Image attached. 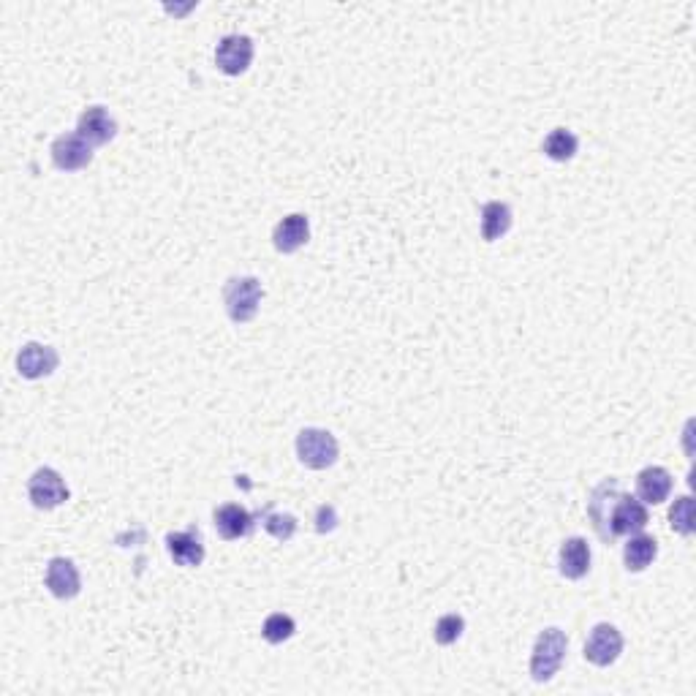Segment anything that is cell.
<instances>
[{
    "mask_svg": "<svg viewBox=\"0 0 696 696\" xmlns=\"http://www.w3.org/2000/svg\"><path fill=\"white\" fill-rule=\"evenodd\" d=\"M569 653V637L566 631L558 626L539 631V637L533 642L531 650V677L536 683H550L552 677L558 675V669L563 667Z\"/></svg>",
    "mask_w": 696,
    "mask_h": 696,
    "instance_id": "cell-1",
    "label": "cell"
},
{
    "mask_svg": "<svg viewBox=\"0 0 696 696\" xmlns=\"http://www.w3.org/2000/svg\"><path fill=\"white\" fill-rule=\"evenodd\" d=\"M261 297H264V289H261L259 278L253 275H234L223 283V305L234 324H248L256 319Z\"/></svg>",
    "mask_w": 696,
    "mask_h": 696,
    "instance_id": "cell-2",
    "label": "cell"
},
{
    "mask_svg": "<svg viewBox=\"0 0 696 696\" xmlns=\"http://www.w3.org/2000/svg\"><path fill=\"white\" fill-rule=\"evenodd\" d=\"M297 457L310 471H327V468L338 463V438L329 430H321V427H305L297 435Z\"/></svg>",
    "mask_w": 696,
    "mask_h": 696,
    "instance_id": "cell-3",
    "label": "cell"
},
{
    "mask_svg": "<svg viewBox=\"0 0 696 696\" xmlns=\"http://www.w3.org/2000/svg\"><path fill=\"white\" fill-rule=\"evenodd\" d=\"M68 484L66 479L55 471V468H39L33 471V476L28 479V498L30 503L41 509V512H49V509H58L68 501Z\"/></svg>",
    "mask_w": 696,
    "mask_h": 696,
    "instance_id": "cell-4",
    "label": "cell"
},
{
    "mask_svg": "<svg viewBox=\"0 0 696 696\" xmlns=\"http://www.w3.org/2000/svg\"><path fill=\"white\" fill-rule=\"evenodd\" d=\"M650 522L648 506L639 501L637 495L620 493L612 503V514H609V533L612 539L620 536H634V533L645 531Z\"/></svg>",
    "mask_w": 696,
    "mask_h": 696,
    "instance_id": "cell-5",
    "label": "cell"
},
{
    "mask_svg": "<svg viewBox=\"0 0 696 696\" xmlns=\"http://www.w3.org/2000/svg\"><path fill=\"white\" fill-rule=\"evenodd\" d=\"M623 645H626V639H623L618 626L596 623L593 631H590V637L585 639V658H588L593 667H612L620 658V653H623Z\"/></svg>",
    "mask_w": 696,
    "mask_h": 696,
    "instance_id": "cell-6",
    "label": "cell"
},
{
    "mask_svg": "<svg viewBox=\"0 0 696 696\" xmlns=\"http://www.w3.org/2000/svg\"><path fill=\"white\" fill-rule=\"evenodd\" d=\"M620 493H623L620 479L609 476V479H604L599 487H593V493H590L588 498L590 525H593V531H596V536H599L604 544L615 542V539H612V533H609V514H612V503H615V498H618Z\"/></svg>",
    "mask_w": 696,
    "mask_h": 696,
    "instance_id": "cell-7",
    "label": "cell"
},
{
    "mask_svg": "<svg viewBox=\"0 0 696 696\" xmlns=\"http://www.w3.org/2000/svg\"><path fill=\"white\" fill-rule=\"evenodd\" d=\"M253 63V39L251 36H240V33H229L218 41L215 47V66L221 68L223 74L229 77H240L245 74Z\"/></svg>",
    "mask_w": 696,
    "mask_h": 696,
    "instance_id": "cell-8",
    "label": "cell"
},
{
    "mask_svg": "<svg viewBox=\"0 0 696 696\" xmlns=\"http://www.w3.org/2000/svg\"><path fill=\"white\" fill-rule=\"evenodd\" d=\"M52 164L58 166L60 172H79V169H87L93 164V145H87L85 139L77 134V131H68V134H60L52 147Z\"/></svg>",
    "mask_w": 696,
    "mask_h": 696,
    "instance_id": "cell-9",
    "label": "cell"
},
{
    "mask_svg": "<svg viewBox=\"0 0 696 696\" xmlns=\"http://www.w3.org/2000/svg\"><path fill=\"white\" fill-rule=\"evenodd\" d=\"M60 365V354L52 346L44 343H25L17 354V370L22 378L28 381H39V378L52 376Z\"/></svg>",
    "mask_w": 696,
    "mask_h": 696,
    "instance_id": "cell-10",
    "label": "cell"
},
{
    "mask_svg": "<svg viewBox=\"0 0 696 696\" xmlns=\"http://www.w3.org/2000/svg\"><path fill=\"white\" fill-rule=\"evenodd\" d=\"M44 585H47L49 593H52L55 599H77L79 590H82V577H79L77 563L71 561V558H52V561L47 563Z\"/></svg>",
    "mask_w": 696,
    "mask_h": 696,
    "instance_id": "cell-11",
    "label": "cell"
},
{
    "mask_svg": "<svg viewBox=\"0 0 696 696\" xmlns=\"http://www.w3.org/2000/svg\"><path fill=\"white\" fill-rule=\"evenodd\" d=\"M77 134L87 145H107L117 136V120L107 107H87L77 120Z\"/></svg>",
    "mask_w": 696,
    "mask_h": 696,
    "instance_id": "cell-12",
    "label": "cell"
},
{
    "mask_svg": "<svg viewBox=\"0 0 696 696\" xmlns=\"http://www.w3.org/2000/svg\"><path fill=\"white\" fill-rule=\"evenodd\" d=\"M215 531L226 542H237V539H245L251 536L253 528H256V517H253L245 506L240 503H223L213 512Z\"/></svg>",
    "mask_w": 696,
    "mask_h": 696,
    "instance_id": "cell-13",
    "label": "cell"
},
{
    "mask_svg": "<svg viewBox=\"0 0 696 696\" xmlns=\"http://www.w3.org/2000/svg\"><path fill=\"white\" fill-rule=\"evenodd\" d=\"M166 552L177 566L183 569H196L204 561V542L199 528H188V531H177L166 536Z\"/></svg>",
    "mask_w": 696,
    "mask_h": 696,
    "instance_id": "cell-14",
    "label": "cell"
},
{
    "mask_svg": "<svg viewBox=\"0 0 696 696\" xmlns=\"http://www.w3.org/2000/svg\"><path fill=\"white\" fill-rule=\"evenodd\" d=\"M310 240V221L308 215L291 213L286 215L283 221H278V226L272 229V245L278 253H297L302 245H308Z\"/></svg>",
    "mask_w": 696,
    "mask_h": 696,
    "instance_id": "cell-15",
    "label": "cell"
},
{
    "mask_svg": "<svg viewBox=\"0 0 696 696\" xmlns=\"http://www.w3.org/2000/svg\"><path fill=\"white\" fill-rule=\"evenodd\" d=\"M672 487H675V479L661 465H648L637 474V498L645 506H658V503L667 501L672 495Z\"/></svg>",
    "mask_w": 696,
    "mask_h": 696,
    "instance_id": "cell-16",
    "label": "cell"
},
{
    "mask_svg": "<svg viewBox=\"0 0 696 696\" xmlns=\"http://www.w3.org/2000/svg\"><path fill=\"white\" fill-rule=\"evenodd\" d=\"M590 544L582 539V536H571L561 544V552H558V569L566 580H582L588 577L590 571Z\"/></svg>",
    "mask_w": 696,
    "mask_h": 696,
    "instance_id": "cell-17",
    "label": "cell"
},
{
    "mask_svg": "<svg viewBox=\"0 0 696 696\" xmlns=\"http://www.w3.org/2000/svg\"><path fill=\"white\" fill-rule=\"evenodd\" d=\"M658 558V542L648 533H634L623 544V563L629 571H645Z\"/></svg>",
    "mask_w": 696,
    "mask_h": 696,
    "instance_id": "cell-18",
    "label": "cell"
},
{
    "mask_svg": "<svg viewBox=\"0 0 696 696\" xmlns=\"http://www.w3.org/2000/svg\"><path fill=\"white\" fill-rule=\"evenodd\" d=\"M514 213L506 202L482 204V240L495 242L512 229Z\"/></svg>",
    "mask_w": 696,
    "mask_h": 696,
    "instance_id": "cell-19",
    "label": "cell"
},
{
    "mask_svg": "<svg viewBox=\"0 0 696 696\" xmlns=\"http://www.w3.org/2000/svg\"><path fill=\"white\" fill-rule=\"evenodd\" d=\"M542 150L550 161L566 164V161H571V158L577 155V150H580V139H577V134L569 131V128H552L550 134L544 136Z\"/></svg>",
    "mask_w": 696,
    "mask_h": 696,
    "instance_id": "cell-20",
    "label": "cell"
},
{
    "mask_svg": "<svg viewBox=\"0 0 696 696\" xmlns=\"http://www.w3.org/2000/svg\"><path fill=\"white\" fill-rule=\"evenodd\" d=\"M259 520L264 525V531L270 533L272 539H278V542H289V539H294V533H297V517L294 514L272 512L270 506H267L264 512H259Z\"/></svg>",
    "mask_w": 696,
    "mask_h": 696,
    "instance_id": "cell-21",
    "label": "cell"
},
{
    "mask_svg": "<svg viewBox=\"0 0 696 696\" xmlns=\"http://www.w3.org/2000/svg\"><path fill=\"white\" fill-rule=\"evenodd\" d=\"M294 631H297V623H294V618L286 615V612H272L270 618L261 623V637L267 639L270 645L289 642V639L294 637Z\"/></svg>",
    "mask_w": 696,
    "mask_h": 696,
    "instance_id": "cell-22",
    "label": "cell"
},
{
    "mask_svg": "<svg viewBox=\"0 0 696 696\" xmlns=\"http://www.w3.org/2000/svg\"><path fill=\"white\" fill-rule=\"evenodd\" d=\"M463 631H465L463 615L449 612V615H444V618L435 620V626H433L435 645H444V648H449V645H455L457 639L463 637Z\"/></svg>",
    "mask_w": 696,
    "mask_h": 696,
    "instance_id": "cell-23",
    "label": "cell"
},
{
    "mask_svg": "<svg viewBox=\"0 0 696 696\" xmlns=\"http://www.w3.org/2000/svg\"><path fill=\"white\" fill-rule=\"evenodd\" d=\"M669 525L680 536H691L694 533V498L691 495H680L677 498L675 506L669 509Z\"/></svg>",
    "mask_w": 696,
    "mask_h": 696,
    "instance_id": "cell-24",
    "label": "cell"
},
{
    "mask_svg": "<svg viewBox=\"0 0 696 696\" xmlns=\"http://www.w3.org/2000/svg\"><path fill=\"white\" fill-rule=\"evenodd\" d=\"M338 522V509H335V506L324 503V506L316 509V531L319 533H332L338 528Z\"/></svg>",
    "mask_w": 696,
    "mask_h": 696,
    "instance_id": "cell-25",
    "label": "cell"
}]
</instances>
